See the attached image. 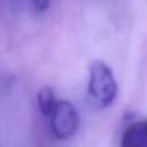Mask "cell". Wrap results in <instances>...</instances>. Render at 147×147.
<instances>
[{
  "mask_svg": "<svg viewBox=\"0 0 147 147\" xmlns=\"http://www.w3.org/2000/svg\"><path fill=\"white\" fill-rule=\"evenodd\" d=\"M57 100H55L54 92L49 86H44L38 92V106L42 115L49 117L56 106Z\"/></svg>",
  "mask_w": 147,
  "mask_h": 147,
  "instance_id": "obj_4",
  "label": "cell"
},
{
  "mask_svg": "<svg viewBox=\"0 0 147 147\" xmlns=\"http://www.w3.org/2000/svg\"><path fill=\"white\" fill-rule=\"evenodd\" d=\"M51 126L57 139L64 140L71 138L79 127V115L72 103L60 100L52 113Z\"/></svg>",
  "mask_w": 147,
  "mask_h": 147,
  "instance_id": "obj_2",
  "label": "cell"
},
{
  "mask_svg": "<svg viewBox=\"0 0 147 147\" xmlns=\"http://www.w3.org/2000/svg\"><path fill=\"white\" fill-rule=\"evenodd\" d=\"M121 147H147V119L134 122L125 129Z\"/></svg>",
  "mask_w": 147,
  "mask_h": 147,
  "instance_id": "obj_3",
  "label": "cell"
},
{
  "mask_svg": "<svg viewBox=\"0 0 147 147\" xmlns=\"http://www.w3.org/2000/svg\"><path fill=\"white\" fill-rule=\"evenodd\" d=\"M32 5L38 13H42L48 8L49 0H32Z\"/></svg>",
  "mask_w": 147,
  "mask_h": 147,
  "instance_id": "obj_5",
  "label": "cell"
},
{
  "mask_svg": "<svg viewBox=\"0 0 147 147\" xmlns=\"http://www.w3.org/2000/svg\"><path fill=\"white\" fill-rule=\"evenodd\" d=\"M117 83L108 64L95 60L90 67L88 101L95 110L109 107L117 95Z\"/></svg>",
  "mask_w": 147,
  "mask_h": 147,
  "instance_id": "obj_1",
  "label": "cell"
}]
</instances>
